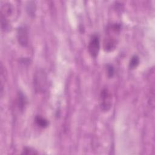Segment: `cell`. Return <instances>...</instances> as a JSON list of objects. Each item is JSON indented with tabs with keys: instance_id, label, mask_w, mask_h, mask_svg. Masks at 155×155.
Segmentation results:
<instances>
[{
	"instance_id": "cell-1",
	"label": "cell",
	"mask_w": 155,
	"mask_h": 155,
	"mask_svg": "<svg viewBox=\"0 0 155 155\" xmlns=\"http://www.w3.org/2000/svg\"><path fill=\"white\" fill-rule=\"evenodd\" d=\"M111 95L107 88H104L100 94V106L104 111H108L111 107Z\"/></svg>"
},
{
	"instance_id": "cell-2",
	"label": "cell",
	"mask_w": 155,
	"mask_h": 155,
	"mask_svg": "<svg viewBox=\"0 0 155 155\" xmlns=\"http://www.w3.org/2000/svg\"><path fill=\"white\" fill-rule=\"evenodd\" d=\"M88 48L89 53L92 57L96 58L98 55L100 49V41L97 35H93L91 36L88 44Z\"/></svg>"
},
{
	"instance_id": "cell-3",
	"label": "cell",
	"mask_w": 155,
	"mask_h": 155,
	"mask_svg": "<svg viewBox=\"0 0 155 155\" xmlns=\"http://www.w3.org/2000/svg\"><path fill=\"white\" fill-rule=\"evenodd\" d=\"M34 84L37 91H42L46 84V76L44 71H38L34 78Z\"/></svg>"
},
{
	"instance_id": "cell-4",
	"label": "cell",
	"mask_w": 155,
	"mask_h": 155,
	"mask_svg": "<svg viewBox=\"0 0 155 155\" xmlns=\"http://www.w3.org/2000/svg\"><path fill=\"white\" fill-rule=\"evenodd\" d=\"M18 41L22 47H26L28 43V33L25 26H21L17 30Z\"/></svg>"
},
{
	"instance_id": "cell-5",
	"label": "cell",
	"mask_w": 155,
	"mask_h": 155,
	"mask_svg": "<svg viewBox=\"0 0 155 155\" xmlns=\"http://www.w3.org/2000/svg\"><path fill=\"white\" fill-rule=\"evenodd\" d=\"M16 101H17L16 102L17 105H18L19 109L21 111H23L25 107L26 106L27 100L26 97L25 96V95L24 94V93L22 91H19L18 93Z\"/></svg>"
},
{
	"instance_id": "cell-6",
	"label": "cell",
	"mask_w": 155,
	"mask_h": 155,
	"mask_svg": "<svg viewBox=\"0 0 155 155\" xmlns=\"http://www.w3.org/2000/svg\"><path fill=\"white\" fill-rule=\"evenodd\" d=\"M35 121L36 124L42 128H46L48 125V121L45 119L44 117L41 116H36L35 119Z\"/></svg>"
},
{
	"instance_id": "cell-7",
	"label": "cell",
	"mask_w": 155,
	"mask_h": 155,
	"mask_svg": "<svg viewBox=\"0 0 155 155\" xmlns=\"http://www.w3.org/2000/svg\"><path fill=\"white\" fill-rule=\"evenodd\" d=\"M139 57L137 55H134L130 59V63H129V67L130 68L134 69L136 67H137V66L139 65Z\"/></svg>"
},
{
	"instance_id": "cell-8",
	"label": "cell",
	"mask_w": 155,
	"mask_h": 155,
	"mask_svg": "<svg viewBox=\"0 0 155 155\" xmlns=\"http://www.w3.org/2000/svg\"><path fill=\"white\" fill-rule=\"evenodd\" d=\"M22 154H38L36 150H35L33 148L28 147H25L22 150Z\"/></svg>"
},
{
	"instance_id": "cell-9",
	"label": "cell",
	"mask_w": 155,
	"mask_h": 155,
	"mask_svg": "<svg viewBox=\"0 0 155 155\" xmlns=\"http://www.w3.org/2000/svg\"><path fill=\"white\" fill-rule=\"evenodd\" d=\"M107 74L109 78L113 77L114 74V68L111 65H108L107 66Z\"/></svg>"
}]
</instances>
